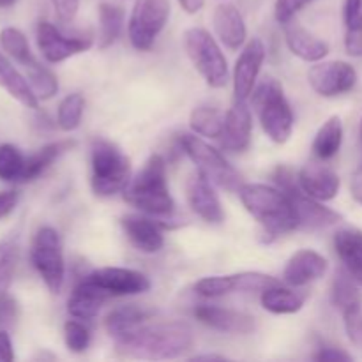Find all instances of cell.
I'll return each mask as SVG.
<instances>
[{
    "instance_id": "1",
    "label": "cell",
    "mask_w": 362,
    "mask_h": 362,
    "mask_svg": "<svg viewBox=\"0 0 362 362\" xmlns=\"http://www.w3.org/2000/svg\"><path fill=\"white\" fill-rule=\"evenodd\" d=\"M194 332L186 322H159L141 325L124 338L115 339L120 357L140 361L177 359L193 349Z\"/></svg>"
},
{
    "instance_id": "2",
    "label": "cell",
    "mask_w": 362,
    "mask_h": 362,
    "mask_svg": "<svg viewBox=\"0 0 362 362\" xmlns=\"http://www.w3.org/2000/svg\"><path fill=\"white\" fill-rule=\"evenodd\" d=\"M237 193L244 209L260 223L267 235H283L299 228L292 200L279 187L244 182Z\"/></svg>"
},
{
    "instance_id": "3",
    "label": "cell",
    "mask_w": 362,
    "mask_h": 362,
    "mask_svg": "<svg viewBox=\"0 0 362 362\" xmlns=\"http://www.w3.org/2000/svg\"><path fill=\"white\" fill-rule=\"evenodd\" d=\"M124 200L148 216H170L175 209L168 187L166 161L163 156L152 154L144 168L124 189Z\"/></svg>"
},
{
    "instance_id": "4",
    "label": "cell",
    "mask_w": 362,
    "mask_h": 362,
    "mask_svg": "<svg viewBox=\"0 0 362 362\" xmlns=\"http://www.w3.org/2000/svg\"><path fill=\"white\" fill-rule=\"evenodd\" d=\"M253 110L260 119L262 129L269 140L283 145L290 140L296 126L292 106L286 99L281 83L274 78H265L262 83L255 87L251 94Z\"/></svg>"
},
{
    "instance_id": "5",
    "label": "cell",
    "mask_w": 362,
    "mask_h": 362,
    "mask_svg": "<svg viewBox=\"0 0 362 362\" xmlns=\"http://www.w3.org/2000/svg\"><path fill=\"white\" fill-rule=\"evenodd\" d=\"M131 182V161L115 144L98 138L90 148V186L95 197L124 193Z\"/></svg>"
},
{
    "instance_id": "6",
    "label": "cell",
    "mask_w": 362,
    "mask_h": 362,
    "mask_svg": "<svg viewBox=\"0 0 362 362\" xmlns=\"http://www.w3.org/2000/svg\"><path fill=\"white\" fill-rule=\"evenodd\" d=\"M184 48L194 69L211 88H223L228 81V62L214 35L202 27L184 32Z\"/></svg>"
},
{
    "instance_id": "7",
    "label": "cell",
    "mask_w": 362,
    "mask_h": 362,
    "mask_svg": "<svg viewBox=\"0 0 362 362\" xmlns=\"http://www.w3.org/2000/svg\"><path fill=\"white\" fill-rule=\"evenodd\" d=\"M179 147L197 165V172H200L214 186L226 191H239L244 184L240 173L230 165L228 159L197 134H179Z\"/></svg>"
},
{
    "instance_id": "8",
    "label": "cell",
    "mask_w": 362,
    "mask_h": 362,
    "mask_svg": "<svg viewBox=\"0 0 362 362\" xmlns=\"http://www.w3.org/2000/svg\"><path fill=\"white\" fill-rule=\"evenodd\" d=\"M30 262L46 288L52 293H59L66 278V262L62 237L53 226H41L35 232L30 246Z\"/></svg>"
},
{
    "instance_id": "9",
    "label": "cell",
    "mask_w": 362,
    "mask_h": 362,
    "mask_svg": "<svg viewBox=\"0 0 362 362\" xmlns=\"http://www.w3.org/2000/svg\"><path fill=\"white\" fill-rule=\"evenodd\" d=\"M172 4L170 0H134L129 21H127V35L138 52H148L154 46L168 23Z\"/></svg>"
},
{
    "instance_id": "10",
    "label": "cell",
    "mask_w": 362,
    "mask_h": 362,
    "mask_svg": "<svg viewBox=\"0 0 362 362\" xmlns=\"http://www.w3.org/2000/svg\"><path fill=\"white\" fill-rule=\"evenodd\" d=\"M357 80L359 78L356 67L345 60H320L308 71L310 87L322 98H338L346 94L356 87Z\"/></svg>"
},
{
    "instance_id": "11",
    "label": "cell",
    "mask_w": 362,
    "mask_h": 362,
    "mask_svg": "<svg viewBox=\"0 0 362 362\" xmlns=\"http://www.w3.org/2000/svg\"><path fill=\"white\" fill-rule=\"evenodd\" d=\"M35 41L46 62L59 64L74 55L88 52L92 48V37L88 35H66L49 21L42 20L37 23Z\"/></svg>"
},
{
    "instance_id": "12",
    "label": "cell",
    "mask_w": 362,
    "mask_h": 362,
    "mask_svg": "<svg viewBox=\"0 0 362 362\" xmlns=\"http://www.w3.org/2000/svg\"><path fill=\"white\" fill-rule=\"evenodd\" d=\"M265 55H267V49L260 37H253L246 42L233 67V99L235 101H247L251 98L257 87Z\"/></svg>"
},
{
    "instance_id": "13",
    "label": "cell",
    "mask_w": 362,
    "mask_h": 362,
    "mask_svg": "<svg viewBox=\"0 0 362 362\" xmlns=\"http://www.w3.org/2000/svg\"><path fill=\"white\" fill-rule=\"evenodd\" d=\"M87 276L112 297L140 296L151 290V279L144 272L134 269L103 267L95 269Z\"/></svg>"
},
{
    "instance_id": "14",
    "label": "cell",
    "mask_w": 362,
    "mask_h": 362,
    "mask_svg": "<svg viewBox=\"0 0 362 362\" xmlns=\"http://www.w3.org/2000/svg\"><path fill=\"white\" fill-rule=\"evenodd\" d=\"M186 198L191 211L211 225H221L225 221L221 200L214 191V184L205 179L200 172L189 175L186 182Z\"/></svg>"
},
{
    "instance_id": "15",
    "label": "cell",
    "mask_w": 362,
    "mask_h": 362,
    "mask_svg": "<svg viewBox=\"0 0 362 362\" xmlns=\"http://www.w3.org/2000/svg\"><path fill=\"white\" fill-rule=\"evenodd\" d=\"M253 136V113L246 101H235L225 113V127L218 138L221 147L228 152H244Z\"/></svg>"
},
{
    "instance_id": "16",
    "label": "cell",
    "mask_w": 362,
    "mask_h": 362,
    "mask_svg": "<svg viewBox=\"0 0 362 362\" xmlns=\"http://www.w3.org/2000/svg\"><path fill=\"white\" fill-rule=\"evenodd\" d=\"M329 271V262L315 250H299L288 258L283 271V281L293 288H300L324 278Z\"/></svg>"
},
{
    "instance_id": "17",
    "label": "cell",
    "mask_w": 362,
    "mask_h": 362,
    "mask_svg": "<svg viewBox=\"0 0 362 362\" xmlns=\"http://www.w3.org/2000/svg\"><path fill=\"white\" fill-rule=\"evenodd\" d=\"M194 318L200 324L207 325L214 331L226 332V334H251L257 327L255 317L251 315L230 310V308L207 306V304H202L194 310Z\"/></svg>"
},
{
    "instance_id": "18",
    "label": "cell",
    "mask_w": 362,
    "mask_h": 362,
    "mask_svg": "<svg viewBox=\"0 0 362 362\" xmlns=\"http://www.w3.org/2000/svg\"><path fill=\"white\" fill-rule=\"evenodd\" d=\"M299 186L308 197L320 202H331L338 197L341 180L339 175L329 166L320 163H308L297 173Z\"/></svg>"
},
{
    "instance_id": "19",
    "label": "cell",
    "mask_w": 362,
    "mask_h": 362,
    "mask_svg": "<svg viewBox=\"0 0 362 362\" xmlns=\"http://www.w3.org/2000/svg\"><path fill=\"white\" fill-rule=\"evenodd\" d=\"M124 233L138 251L154 255L165 246V233L159 223L141 214H127L120 219Z\"/></svg>"
},
{
    "instance_id": "20",
    "label": "cell",
    "mask_w": 362,
    "mask_h": 362,
    "mask_svg": "<svg viewBox=\"0 0 362 362\" xmlns=\"http://www.w3.org/2000/svg\"><path fill=\"white\" fill-rule=\"evenodd\" d=\"M288 197L292 200L293 209H296L299 228L322 230L338 225L341 221L339 212L332 211L331 207H325L320 200L308 197L303 189L292 191V193H288Z\"/></svg>"
},
{
    "instance_id": "21",
    "label": "cell",
    "mask_w": 362,
    "mask_h": 362,
    "mask_svg": "<svg viewBox=\"0 0 362 362\" xmlns=\"http://www.w3.org/2000/svg\"><path fill=\"white\" fill-rule=\"evenodd\" d=\"M110 297L112 296L106 290H103L88 276H85L71 292L67 299V311L76 320H92L98 317L99 310L105 306Z\"/></svg>"
},
{
    "instance_id": "22",
    "label": "cell",
    "mask_w": 362,
    "mask_h": 362,
    "mask_svg": "<svg viewBox=\"0 0 362 362\" xmlns=\"http://www.w3.org/2000/svg\"><path fill=\"white\" fill-rule=\"evenodd\" d=\"M216 35L230 49H239L246 42L247 27L240 11L233 4H219L212 16Z\"/></svg>"
},
{
    "instance_id": "23",
    "label": "cell",
    "mask_w": 362,
    "mask_h": 362,
    "mask_svg": "<svg viewBox=\"0 0 362 362\" xmlns=\"http://www.w3.org/2000/svg\"><path fill=\"white\" fill-rule=\"evenodd\" d=\"M285 41L290 52L304 62H320L329 53L327 42L293 21L285 25Z\"/></svg>"
},
{
    "instance_id": "24",
    "label": "cell",
    "mask_w": 362,
    "mask_h": 362,
    "mask_svg": "<svg viewBox=\"0 0 362 362\" xmlns=\"http://www.w3.org/2000/svg\"><path fill=\"white\" fill-rule=\"evenodd\" d=\"M0 87H2L11 98H14L18 103H21L25 108H39V99L37 95L34 94L30 85H28L27 76H23V74L13 66V62L7 59V53L4 55L2 48H0Z\"/></svg>"
},
{
    "instance_id": "25",
    "label": "cell",
    "mask_w": 362,
    "mask_h": 362,
    "mask_svg": "<svg viewBox=\"0 0 362 362\" xmlns=\"http://www.w3.org/2000/svg\"><path fill=\"white\" fill-rule=\"evenodd\" d=\"M334 250L346 272L362 286V230H339L334 235Z\"/></svg>"
},
{
    "instance_id": "26",
    "label": "cell",
    "mask_w": 362,
    "mask_h": 362,
    "mask_svg": "<svg viewBox=\"0 0 362 362\" xmlns=\"http://www.w3.org/2000/svg\"><path fill=\"white\" fill-rule=\"evenodd\" d=\"M152 315H154V311L148 310V308L138 306V304H126V306H119L110 311L105 320V329L113 339L124 338L129 332L141 327Z\"/></svg>"
},
{
    "instance_id": "27",
    "label": "cell",
    "mask_w": 362,
    "mask_h": 362,
    "mask_svg": "<svg viewBox=\"0 0 362 362\" xmlns=\"http://www.w3.org/2000/svg\"><path fill=\"white\" fill-rule=\"evenodd\" d=\"M74 145H76L74 140L52 141V144L41 147L32 156H28L27 163H25V172L21 182H30V180H35L37 177H41L57 159L62 158V156L66 154V152H69Z\"/></svg>"
},
{
    "instance_id": "28",
    "label": "cell",
    "mask_w": 362,
    "mask_h": 362,
    "mask_svg": "<svg viewBox=\"0 0 362 362\" xmlns=\"http://www.w3.org/2000/svg\"><path fill=\"white\" fill-rule=\"evenodd\" d=\"M306 293L296 292V290L283 288L281 285L271 286L264 290L260 297L262 308L272 315H293L299 313L306 304Z\"/></svg>"
},
{
    "instance_id": "29",
    "label": "cell",
    "mask_w": 362,
    "mask_h": 362,
    "mask_svg": "<svg viewBox=\"0 0 362 362\" xmlns=\"http://www.w3.org/2000/svg\"><path fill=\"white\" fill-rule=\"evenodd\" d=\"M343 144V122L338 115H332L320 126L315 134L311 148L313 154L322 161L332 159L339 152Z\"/></svg>"
},
{
    "instance_id": "30",
    "label": "cell",
    "mask_w": 362,
    "mask_h": 362,
    "mask_svg": "<svg viewBox=\"0 0 362 362\" xmlns=\"http://www.w3.org/2000/svg\"><path fill=\"white\" fill-rule=\"evenodd\" d=\"M126 13L120 6L112 2H103L99 6V48L106 49L115 45L124 28Z\"/></svg>"
},
{
    "instance_id": "31",
    "label": "cell",
    "mask_w": 362,
    "mask_h": 362,
    "mask_svg": "<svg viewBox=\"0 0 362 362\" xmlns=\"http://www.w3.org/2000/svg\"><path fill=\"white\" fill-rule=\"evenodd\" d=\"M345 49L350 57H362V0H345Z\"/></svg>"
},
{
    "instance_id": "32",
    "label": "cell",
    "mask_w": 362,
    "mask_h": 362,
    "mask_svg": "<svg viewBox=\"0 0 362 362\" xmlns=\"http://www.w3.org/2000/svg\"><path fill=\"white\" fill-rule=\"evenodd\" d=\"M189 127L204 138H219L225 127V113L212 106H198L189 115Z\"/></svg>"
},
{
    "instance_id": "33",
    "label": "cell",
    "mask_w": 362,
    "mask_h": 362,
    "mask_svg": "<svg viewBox=\"0 0 362 362\" xmlns=\"http://www.w3.org/2000/svg\"><path fill=\"white\" fill-rule=\"evenodd\" d=\"M359 283L346 272V269L336 272V278L332 281L331 288V300L336 310L343 311L350 310L354 306L362 304V297L359 292Z\"/></svg>"
},
{
    "instance_id": "34",
    "label": "cell",
    "mask_w": 362,
    "mask_h": 362,
    "mask_svg": "<svg viewBox=\"0 0 362 362\" xmlns=\"http://www.w3.org/2000/svg\"><path fill=\"white\" fill-rule=\"evenodd\" d=\"M25 71H27L28 85L32 87L34 94L37 95L39 101L52 99L59 92V80H57V76L48 67L42 66L37 59L28 64Z\"/></svg>"
},
{
    "instance_id": "35",
    "label": "cell",
    "mask_w": 362,
    "mask_h": 362,
    "mask_svg": "<svg viewBox=\"0 0 362 362\" xmlns=\"http://www.w3.org/2000/svg\"><path fill=\"white\" fill-rule=\"evenodd\" d=\"M0 48L23 67H27L28 64L35 60V57L30 52L28 39L25 37L23 32L14 27H6L0 30Z\"/></svg>"
},
{
    "instance_id": "36",
    "label": "cell",
    "mask_w": 362,
    "mask_h": 362,
    "mask_svg": "<svg viewBox=\"0 0 362 362\" xmlns=\"http://www.w3.org/2000/svg\"><path fill=\"white\" fill-rule=\"evenodd\" d=\"M18 260H20V244L16 237L0 240V296L9 292Z\"/></svg>"
},
{
    "instance_id": "37",
    "label": "cell",
    "mask_w": 362,
    "mask_h": 362,
    "mask_svg": "<svg viewBox=\"0 0 362 362\" xmlns=\"http://www.w3.org/2000/svg\"><path fill=\"white\" fill-rule=\"evenodd\" d=\"M194 290H197L198 296L207 297V299H218V297L235 293L239 292V272L237 274L207 276V278H202L194 285Z\"/></svg>"
},
{
    "instance_id": "38",
    "label": "cell",
    "mask_w": 362,
    "mask_h": 362,
    "mask_svg": "<svg viewBox=\"0 0 362 362\" xmlns=\"http://www.w3.org/2000/svg\"><path fill=\"white\" fill-rule=\"evenodd\" d=\"M83 95L78 94V92L66 95L57 108V124H59L60 129L66 131V133L78 129L81 124V117H83Z\"/></svg>"
},
{
    "instance_id": "39",
    "label": "cell",
    "mask_w": 362,
    "mask_h": 362,
    "mask_svg": "<svg viewBox=\"0 0 362 362\" xmlns=\"http://www.w3.org/2000/svg\"><path fill=\"white\" fill-rule=\"evenodd\" d=\"M27 158L18 147L11 144L0 145V180L4 182H21Z\"/></svg>"
},
{
    "instance_id": "40",
    "label": "cell",
    "mask_w": 362,
    "mask_h": 362,
    "mask_svg": "<svg viewBox=\"0 0 362 362\" xmlns=\"http://www.w3.org/2000/svg\"><path fill=\"white\" fill-rule=\"evenodd\" d=\"M64 341L73 354H83L90 345V331L87 325L74 318L64 325Z\"/></svg>"
},
{
    "instance_id": "41",
    "label": "cell",
    "mask_w": 362,
    "mask_h": 362,
    "mask_svg": "<svg viewBox=\"0 0 362 362\" xmlns=\"http://www.w3.org/2000/svg\"><path fill=\"white\" fill-rule=\"evenodd\" d=\"M343 320H345V329L350 341L362 349V304L343 311Z\"/></svg>"
},
{
    "instance_id": "42",
    "label": "cell",
    "mask_w": 362,
    "mask_h": 362,
    "mask_svg": "<svg viewBox=\"0 0 362 362\" xmlns=\"http://www.w3.org/2000/svg\"><path fill=\"white\" fill-rule=\"evenodd\" d=\"M313 0H276L274 6V16L276 20L281 25H286L288 21H292L296 18V14L299 11H303L308 4H311Z\"/></svg>"
},
{
    "instance_id": "43",
    "label": "cell",
    "mask_w": 362,
    "mask_h": 362,
    "mask_svg": "<svg viewBox=\"0 0 362 362\" xmlns=\"http://www.w3.org/2000/svg\"><path fill=\"white\" fill-rule=\"evenodd\" d=\"M18 303L7 293L0 296V329H7L16 322Z\"/></svg>"
},
{
    "instance_id": "44",
    "label": "cell",
    "mask_w": 362,
    "mask_h": 362,
    "mask_svg": "<svg viewBox=\"0 0 362 362\" xmlns=\"http://www.w3.org/2000/svg\"><path fill=\"white\" fill-rule=\"evenodd\" d=\"M315 361L318 362H352L354 357L343 349L336 346H320L318 352L313 356Z\"/></svg>"
},
{
    "instance_id": "45",
    "label": "cell",
    "mask_w": 362,
    "mask_h": 362,
    "mask_svg": "<svg viewBox=\"0 0 362 362\" xmlns=\"http://www.w3.org/2000/svg\"><path fill=\"white\" fill-rule=\"evenodd\" d=\"M52 4L57 16L62 21H67V23L74 20L78 9H80V0H52Z\"/></svg>"
},
{
    "instance_id": "46",
    "label": "cell",
    "mask_w": 362,
    "mask_h": 362,
    "mask_svg": "<svg viewBox=\"0 0 362 362\" xmlns=\"http://www.w3.org/2000/svg\"><path fill=\"white\" fill-rule=\"evenodd\" d=\"M18 200H20V194L14 189H6L0 191V221L6 219L11 212L16 209Z\"/></svg>"
},
{
    "instance_id": "47",
    "label": "cell",
    "mask_w": 362,
    "mask_h": 362,
    "mask_svg": "<svg viewBox=\"0 0 362 362\" xmlns=\"http://www.w3.org/2000/svg\"><path fill=\"white\" fill-rule=\"evenodd\" d=\"M14 349L11 336L7 334L6 329H0V362H13Z\"/></svg>"
},
{
    "instance_id": "48",
    "label": "cell",
    "mask_w": 362,
    "mask_h": 362,
    "mask_svg": "<svg viewBox=\"0 0 362 362\" xmlns=\"http://www.w3.org/2000/svg\"><path fill=\"white\" fill-rule=\"evenodd\" d=\"M350 193H352L354 200L362 205V170L352 177V182H350Z\"/></svg>"
},
{
    "instance_id": "49",
    "label": "cell",
    "mask_w": 362,
    "mask_h": 362,
    "mask_svg": "<svg viewBox=\"0 0 362 362\" xmlns=\"http://www.w3.org/2000/svg\"><path fill=\"white\" fill-rule=\"evenodd\" d=\"M179 4L187 14H194L198 13V11L204 9L205 0H179Z\"/></svg>"
},
{
    "instance_id": "50",
    "label": "cell",
    "mask_w": 362,
    "mask_h": 362,
    "mask_svg": "<svg viewBox=\"0 0 362 362\" xmlns=\"http://www.w3.org/2000/svg\"><path fill=\"white\" fill-rule=\"evenodd\" d=\"M191 361H226L225 356H218V354H204V356H194Z\"/></svg>"
},
{
    "instance_id": "51",
    "label": "cell",
    "mask_w": 362,
    "mask_h": 362,
    "mask_svg": "<svg viewBox=\"0 0 362 362\" xmlns=\"http://www.w3.org/2000/svg\"><path fill=\"white\" fill-rule=\"evenodd\" d=\"M18 0H0V9H6V7H13Z\"/></svg>"
},
{
    "instance_id": "52",
    "label": "cell",
    "mask_w": 362,
    "mask_h": 362,
    "mask_svg": "<svg viewBox=\"0 0 362 362\" xmlns=\"http://www.w3.org/2000/svg\"><path fill=\"white\" fill-rule=\"evenodd\" d=\"M361 141H362V120H361Z\"/></svg>"
}]
</instances>
